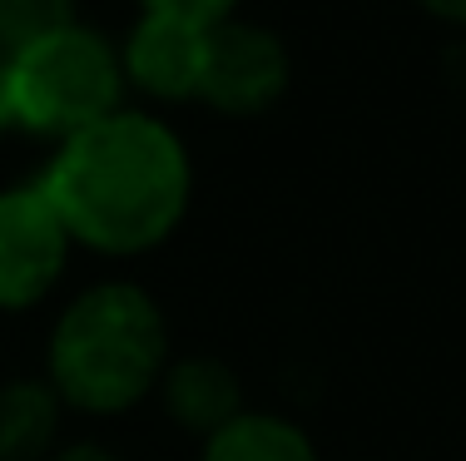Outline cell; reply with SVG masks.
Listing matches in <instances>:
<instances>
[{
  "label": "cell",
  "mask_w": 466,
  "mask_h": 461,
  "mask_svg": "<svg viewBox=\"0 0 466 461\" xmlns=\"http://www.w3.org/2000/svg\"><path fill=\"white\" fill-rule=\"evenodd\" d=\"M0 135H15V95H10V60H0Z\"/></svg>",
  "instance_id": "4fadbf2b"
},
{
  "label": "cell",
  "mask_w": 466,
  "mask_h": 461,
  "mask_svg": "<svg viewBox=\"0 0 466 461\" xmlns=\"http://www.w3.org/2000/svg\"><path fill=\"white\" fill-rule=\"evenodd\" d=\"M159 402L169 412V422H179L184 432L214 436L218 426H228L243 412V382L214 353L169 357V367L159 377Z\"/></svg>",
  "instance_id": "52a82bcc"
},
{
  "label": "cell",
  "mask_w": 466,
  "mask_h": 461,
  "mask_svg": "<svg viewBox=\"0 0 466 461\" xmlns=\"http://www.w3.org/2000/svg\"><path fill=\"white\" fill-rule=\"evenodd\" d=\"M80 248L139 258L174 238L194 199V159L174 125L149 109H119L60 139L35 174Z\"/></svg>",
  "instance_id": "6da1fadb"
},
{
  "label": "cell",
  "mask_w": 466,
  "mask_h": 461,
  "mask_svg": "<svg viewBox=\"0 0 466 461\" xmlns=\"http://www.w3.org/2000/svg\"><path fill=\"white\" fill-rule=\"evenodd\" d=\"M208 30L198 20L164 15V10H139L135 25L119 40V65H125V85L144 100L159 105H184L198 100V80H204V55H208Z\"/></svg>",
  "instance_id": "8992f818"
},
{
  "label": "cell",
  "mask_w": 466,
  "mask_h": 461,
  "mask_svg": "<svg viewBox=\"0 0 466 461\" xmlns=\"http://www.w3.org/2000/svg\"><path fill=\"white\" fill-rule=\"evenodd\" d=\"M288 80H293V60H288V45L268 25L233 15L208 30L198 100L214 115H228V119L268 115L288 95Z\"/></svg>",
  "instance_id": "5b68a950"
},
{
  "label": "cell",
  "mask_w": 466,
  "mask_h": 461,
  "mask_svg": "<svg viewBox=\"0 0 466 461\" xmlns=\"http://www.w3.org/2000/svg\"><path fill=\"white\" fill-rule=\"evenodd\" d=\"M243 0H139V10H164V15H184L198 20V25H218V20H233Z\"/></svg>",
  "instance_id": "8fae6325"
},
{
  "label": "cell",
  "mask_w": 466,
  "mask_h": 461,
  "mask_svg": "<svg viewBox=\"0 0 466 461\" xmlns=\"http://www.w3.org/2000/svg\"><path fill=\"white\" fill-rule=\"evenodd\" d=\"M50 461H125V456L109 452L105 442H65L50 452Z\"/></svg>",
  "instance_id": "7c38bea8"
},
{
  "label": "cell",
  "mask_w": 466,
  "mask_h": 461,
  "mask_svg": "<svg viewBox=\"0 0 466 461\" xmlns=\"http://www.w3.org/2000/svg\"><path fill=\"white\" fill-rule=\"evenodd\" d=\"M60 412L46 377H10L0 382V461H50L60 442Z\"/></svg>",
  "instance_id": "ba28073f"
},
{
  "label": "cell",
  "mask_w": 466,
  "mask_h": 461,
  "mask_svg": "<svg viewBox=\"0 0 466 461\" xmlns=\"http://www.w3.org/2000/svg\"><path fill=\"white\" fill-rule=\"evenodd\" d=\"M198 461H318V446L293 416L243 407L228 426L204 436Z\"/></svg>",
  "instance_id": "9c48e42d"
},
{
  "label": "cell",
  "mask_w": 466,
  "mask_h": 461,
  "mask_svg": "<svg viewBox=\"0 0 466 461\" xmlns=\"http://www.w3.org/2000/svg\"><path fill=\"white\" fill-rule=\"evenodd\" d=\"M70 20H80L75 0H0V60H15Z\"/></svg>",
  "instance_id": "30bf717a"
},
{
  "label": "cell",
  "mask_w": 466,
  "mask_h": 461,
  "mask_svg": "<svg viewBox=\"0 0 466 461\" xmlns=\"http://www.w3.org/2000/svg\"><path fill=\"white\" fill-rule=\"evenodd\" d=\"M10 95H15L20 135H40L60 145V139L125 109L129 85L119 45L105 30L70 20L65 30H55L10 60Z\"/></svg>",
  "instance_id": "3957f363"
},
{
  "label": "cell",
  "mask_w": 466,
  "mask_h": 461,
  "mask_svg": "<svg viewBox=\"0 0 466 461\" xmlns=\"http://www.w3.org/2000/svg\"><path fill=\"white\" fill-rule=\"evenodd\" d=\"M431 20H447V25H466V0H417Z\"/></svg>",
  "instance_id": "5bb4252c"
},
{
  "label": "cell",
  "mask_w": 466,
  "mask_h": 461,
  "mask_svg": "<svg viewBox=\"0 0 466 461\" xmlns=\"http://www.w3.org/2000/svg\"><path fill=\"white\" fill-rule=\"evenodd\" d=\"M169 367L164 307L129 278L80 288L55 317L46 343V382L65 407L119 416L139 407Z\"/></svg>",
  "instance_id": "7a4b0ae2"
},
{
  "label": "cell",
  "mask_w": 466,
  "mask_h": 461,
  "mask_svg": "<svg viewBox=\"0 0 466 461\" xmlns=\"http://www.w3.org/2000/svg\"><path fill=\"white\" fill-rule=\"evenodd\" d=\"M70 228L40 179L0 189V313H25L46 303L70 263Z\"/></svg>",
  "instance_id": "277c9868"
}]
</instances>
